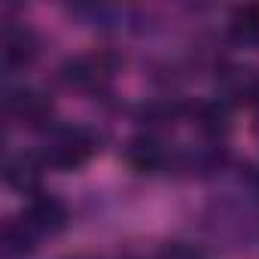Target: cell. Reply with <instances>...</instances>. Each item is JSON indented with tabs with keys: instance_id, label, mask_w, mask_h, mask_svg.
Instances as JSON below:
<instances>
[{
	"instance_id": "9",
	"label": "cell",
	"mask_w": 259,
	"mask_h": 259,
	"mask_svg": "<svg viewBox=\"0 0 259 259\" xmlns=\"http://www.w3.org/2000/svg\"><path fill=\"white\" fill-rule=\"evenodd\" d=\"M37 241V235L19 220V223H10L7 226V232H4V256L7 259H25V256H31L34 253V244Z\"/></svg>"
},
{
	"instance_id": "2",
	"label": "cell",
	"mask_w": 259,
	"mask_h": 259,
	"mask_svg": "<svg viewBox=\"0 0 259 259\" xmlns=\"http://www.w3.org/2000/svg\"><path fill=\"white\" fill-rule=\"evenodd\" d=\"M22 223L40 238V235H55L67 226V207L52 198V195H37L28 201L25 213H22Z\"/></svg>"
},
{
	"instance_id": "6",
	"label": "cell",
	"mask_w": 259,
	"mask_h": 259,
	"mask_svg": "<svg viewBox=\"0 0 259 259\" xmlns=\"http://www.w3.org/2000/svg\"><path fill=\"white\" fill-rule=\"evenodd\" d=\"M107 76V67L101 58H73L61 67V82L70 89H95Z\"/></svg>"
},
{
	"instance_id": "3",
	"label": "cell",
	"mask_w": 259,
	"mask_h": 259,
	"mask_svg": "<svg viewBox=\"0 0 259 259\" xmlns=\"http://www.w3.org/2000/svg\"><path fill=\"white\" fill-rule=\"evenodd\" d=\"M125 159H128V165H132L135 171H141V174H156V171L165 168L168 153H165V147L153 135H138V138L128 141Z\"/></svg>"
},
{
	"instance_id": "1",
	"label": "cell",
	"mask_w": 259,
	"mask_h": 259,
	"mask_svg": "<svg viewBox=\"0 0 259 259\" xmlns=\"http://www.w3.org/2000/svg\"><path fill=\"white\" fill-rule=\"evenodd\" d=\"M95 150H98V141L92 132H85V128H64V132H58L49 141L43 162L58 171H73V168L85 165L95 156Z\"/></svg>"
},
{
	"instance_id": "4",
	"label": "cell",
	"mask_w": 259,
	"mask_h": 259,
	"mask_svg": "<svg viewBox=\"0 0 259 259\" xmlns=\"http://www.w3.org/2000/svg\"><path fill=\"white\" fill-rule=\"evenodd\" d=\"M7 110L16 119H22L25 125H34V128L43 125V122H49V116H52L49 98H43L40 92H31V89H22V92L10 95L7 98Z\"/></svg>"
},
{
	"instance_id": "8",
	"label": "cell",
	"mask_w": 259,
	"mask_h": 259,
	"mask_svg": "<svg viewBox=\"0 0 259 259\" xmlns=\"http://www.w3.org/2000/svg\"><path fill=\"white\" fill-rule=\"evenodd\" d=\"M7 183L22 189V192H31L37 189L40 183V162H34L31 156H16L7 162Z\"/></svg>"
},
{
	"instance_id": "10",
	"label": "cell",
	"mask_w": 259,
	"mask_h": 259,
	"mask_svg": "<svg viewBox=\"0 0 259 259\" xmlns=\"http://www.w3.org/2000/svg\"><path fill=\"white\" fill-rule=\"evenodd\" d=\"M159 259H204L198 250H192V247H186V244H171V247H165L162 253H159Z\"/></svg>"
},
{
	"instance_id": "5",
	"label": "cell",
	"mask_w": 259,
	"mask_h": 259,
	"mask_svg": "<svg viewBox=\"0 0 259 259\" xmlns=\"http://www.w3.org/2000/svg\"><path fill=\"white\" fill-rule=\"evenodd\" d=\"M37 58V37L28 28H7L4 31V64L25 67Z\"/></svg>"
},
{
	"instance_id": "7",
	"label": "cell",
	"mask_w": 259,
	"mask_h": 259,
	"mask_svg": "<svg viewBox=\"0 0 259 259\" xmlns=\"http://www.w3.org/2000/svg\"><path fill=\"white\" fill-rule=\"evenodd\" d=\"M229 37L235 43H241V46H259V7L256 4H247V7L232 10Z\"/></svg>"
}]
</instances>
